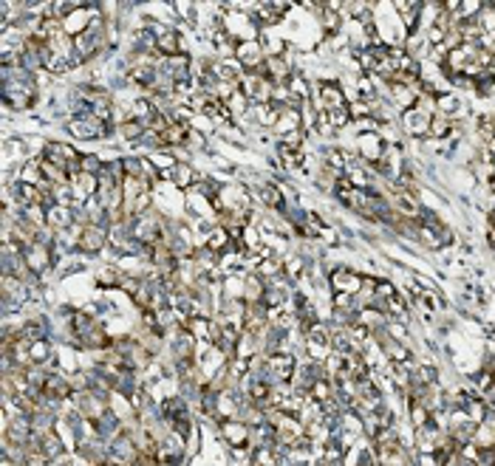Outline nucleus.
<instances>
[{"label":"nucleus","instance_id":"22","mask_svg":"<svg viewBox=\"0 0 495 466\" xmlns=\"http://www.w3.org/2000/svg\"><path fill=\"white\" fill-rule=\"evenodd\" d=\"M122 274H125V271H122L119 266H102V269L97 271V283L105 286V289H108V286H111V289H119Z\"/></svg>","mask_w":495,"mask_h":466},{"label":"nucleus","instance_id":"1","mask_svg":"<svg viewBox=\"0 0 495 466\" xmlns=\"http://www.w3.org/2000/svg\"><path fill=\"white\" fill-rule=\"evenodd\" d=\"M312 102L317 108V113H334L339 108H348V97H346V88L339 82H312Z\"/></svg>","mask_w":495,"mask_h":466},{"label":"nucleus","instance_id":"2","mask_svg":"<svg viewBox=\"0 0 495 466\" xmlns=\"http://www.w3.org/2000/svg\"><path fill=\"white\" fill-rule=\"evenodd\" d=\"M295 367H297L295 353H272V356H266V362H263V373H261V376H263L269 385H286V382H292V376H295Z\"/></svg>","mask_w":495,"mask_h":466},{"label":"nucleus","instance_id":"14","mask_svg":"<svg viewBox=\"0 0 495 466\" xmlns=\"http://www.w3.org/2000/svg\"><path fill=\"white\" fill-rule=\"evenodd\" d=\"M453 130H456V122L447 119L445 113H433V116H430L427 139H433V142H447V139L453 136Z\"/></svg>","mask_w":495,"mask_h":466},{"label":"nucleus","instance_id":"15","mask_svg":"<svg viewBox=\"0 0 495 466\" xmlns=\"http://www.w3.org/2000/svg\"><path fill=\"white\" fill-rule=\"evenodd\" d=\"M277 136H286V133H292V130H303V122H300V110H295V108H283V113L277 116V122H274V128H272Z\"/></svg>","mask_w":495,"mask_h":466},{"label":"nucleus","instance_id":"20","mask_svg":"<svg viewBox=\"0 0 495 466\" xmlns=\"http://www.w3.org/2000/svg\"><path fill=\"white\" fill-rule=\"evenodd\" d=\"M464 413H467V418L478 427V424L487 418V413H489V404H487L481 396H470V401L464 404Z\"/></svg>","mask_w":495,"mask_h":466},{"label":"nucleus","instance_id":"21","mask_svg":"<svg viewBox=\"0 0 495 466\" xmlns=\"http://www.w3.org/2000/svg\"><path fill=\"white\" fill-rule=\"evenodd\" d=\"M54 362V348H51V342L48 339H40V342H32V365H51Z\"/></svg>","mask_w":495,"mask_h":466},{"label":"nucleus","instance_id":"8","mask_svg":"<svg viewBox=\"0 0 495 466\" xmlns=\"http://www.w3.org/2000/svg\"><path fill=\"white\" fill-rule=\"evenodd\" d=\"M221 438L232 449H246V447H252V427L246 421H241V418H230V421L221 424Z\"/></svg>","mask_w":495,"mask_h":466},{"label":"nucleus","instance_id":"16","mask_svg":"<svg viewBox=\"0 0 495 466\" xmlns=\"http://www.w3.org/2000/svg\"><path fill=\"white\" fill-rule=\"evenodd\" d=\"M436 113H445L447 119H458L464 116V102L456 97V93H439L436 97Z\"/></svg>","mask_w":495,"mask_h":466},{"label":"nucleus","instance_id":"25","mask_svg":"<svg viewBox=\"0 0 495 466\" xmlns=\"http://www.w3.org/2000/svg\"><path fill=\"white\" fill-rule=\"evenodd\" d=\"M184 150H190V153H201V150H207V136L190 128V136H187V144H184Z\"/></svg>","mask_w":495,"mask_h":466},{"label":"nucleus","instance_id":"10","mask_svg":"<svg viewBox=\"0 0 495 466\" xmlns=\"http://www.w3.org/2000/svg\"><path fill=\"white\" fill-rule=\"evenodd\" d=\"M263 74L269 77L272 85H289L295 79V62H289L283 54L281 57H266Z\"/></svg>","mask_w":495,"mask_h":466},{"label":"nucleus","instance_id":"3","mask_svg":"<svg viewBox=\"0 0 495 466\" xmlns=\"http://www.w3.org/2000/svg\"><path fill=\"white\" fill-rule=\"evenodd\" d=\"M238 90L250 99V105H269L272 93H274V85L269 82L266 74H243L241 82H238Z\"/></svg>","mask_w":495,"mask_h":466},{"label":"nucleus","instance_id":"6","mask_svg":"<svg viewBox=\"0 0 495 466\" xmlns=\"http://www.w3.org/2000/svg\"><path fill=\"white\" fill-rule=\"evenodd\" d=\"M23 258H26V266L32 269V274L35 277H43L51 266H54V258H57V252H54V243H46V240H37L35 246H28L26 252H23Z\"/></svg>","mask_w":495,"mask_h":466},{"label":"nucleus","instance_id":"11","mask_svg":"<svg viewBox=\"0 0 495 466\" xmlns=\"http://www.w3.org/2000/svg\"><path fill=\"white\" fill-rule=\"evenodd\" d=\"M430 116L433 113H427L422 108H413L408 113H402V130H405V136H411V139H427Z\"/></svg>","mask_w":495,"mask_h":466},{"label":"nucleus","instance_id":"27","mask_svg":"<svg viewBox=\"0 0 495 466\" xmlns=\"http://www.w3.org/2000/svg\"><path fill=\"white\" fill-rule=\"evenodd\" d=\"M159 466H181V463H159Z\"/></svg>","mask_w":495,"mask_h":466},{"label":"nucleus","instance_id":"13","mask_svg":"<svg viewBox=\"0 0 495 466\" xmlns=\"http://www.w3.org/2000/svg\"><path fill=\"white\" fill-rule=\"evenodd\" d=\"M201 181V173H196V167L193 164H176L173 170H170V184L176 186V190H193V186Z\"/></svg>","mask_w":495,"mask_h":466},{"label":"nucleus","instance_id":"23","mask_svg":"<svg viewBox=\"0 0 495 466\" xmlns=\"http://www.w3.org/2000/svg\"><path fill=\"white\" fill-rule=\"evenodd\" d=\"M105 167V162L100 159L97 153H82V159H80V170L88 173V175H100Z\"/></svg>","mask_w":495,"mask_h":466},{"label":"nucleus","instance_id":"19","mask_svg":"<svg viewBox=\"0 0 495 466\" xmlns=\"http://www.w3.org/2000/svg\"><path fill=\"white\" fill-rule=\"evenodd\" d=\"M250 466H281V455H277V447H255Z\"/></svg>","mask_w":495,"mask_h":466},{"label":"nucleus","instance_id":"17","mask_svg":"<svg viewBox=\"0 0 495 466\" xmlns=\"http://www.w3.org/2000/svg\"><path fill=\"white\" fill-rule=\"evenodd\" d=\"M116 136L122 139V142H142L144 136H147V128L142 122H136V119H128V122H122L119 128H116Z\"/></svg>","mask_w":495,"mask_h":466},{"label":"nucleus","instance_id":"24","mask_svg":"<svg viewBox=\"0 0 495 466\" xmlns=\"http://www.w3.org/2000/svg\"><path fill=\"white\" fill-rule=\"evenodd\" d=\"M306 269H308V263H306L300 255H289V258H283V274H286V277L297 280Z\"/></svg>","mask_w":495,"mask_h":466},{"label":"nucleus","instance_id":"5","mask_svg":"<svg viewBox=\"0 0 495 466\" xmlns=\"http://www.w3.org/2000/svg\"><path fill=\"white\" fill-rule=\"evenodd\" d=\"M235 62L243 68V74H263L266 66V51L261 40H246L235 46Z\"/></svg>","mask_w":495,"mask_h":466},{"label":"nucleus","instance_id":"12","mask_svg":"<svg viewBox=\"0 0 495 466\" xmlns=\"http://www.w3.org/2000/svg\"><path fill=\"white\" fill-rule=\"evenodd\" d=\"M422 6L424 3H416V0H405V3H393V9L399 12L402 23H405V35L408 37H416V31H419V23H422Z\"/></svg>","mask_w":495,"mask_h":466},{"label":"nucleus","instance_id":"18","mask_svg":"<svg viewBox=\"0 0 495 466\" xmlns=\"http://www.w3.org/2000/svg\"><path fill=\"white\" fill-rule=\"evenodd\" d=\"M40 449H43V455H46L48 460L63 458V438L57 435V429H51V432L40 435Z\"/></svg>","mask_w":495,"mask_h":466},{"label":"nucleus","instance_id":"9","mask_svg":"<svg viewBox=\"0 0 495 466\" xmlns=\"http://www.w3.org/2000/svg\"><path fill=\"white\" fill-rule=\"evenodd\" d=\"M108 240H111V229L108 226L88 224L85 232H82V240H80V252L88 255V258H94V255H100L102 249L108 246Z\"/></svg>","mask_w":495,"mask_h":466},{"label":"nucleus","instance_id":"4","mask_svg":"<svg viewBox=\"0 0 495 466\" xmlns=\"http://www.w3.org/2000/svg\"><path fill=\"white\" fill-rule=\"evenodd\" d=\"M40 155H43V159H48L51 164L68 170V173L80 170V159H82V153H80V150H74V144L57 142V139L46 142V147H43V153H40Z\"/></svg>","mask_w":495,"mask_h":466},{"label":"nucleus","instance_id":"7","mask_svg":"<svg viewBox=\"0 0 495 466\" xmlns=\"http://www.w3.org/2000/svg\"><path fill=\"white\" fill-rule=\"evenodd\" d=\"M328 286L334 294H357L362 289V274L348 266H337L328 271Z\"/></svg>","mask_w":495,"mask_h":466},{"label":"nucleus","instance_id":"26","mask_svg":"<svg viewBox=\"0 0 495 466\" xmlns=\"http://www.w3.org/2000/svg\"><path fill=\"white\" fill-rule=\"evenodd\" d=\"M190 128H193V130H198V133H204V136H209V133H212V128H215V122H212L209 116H204V113H196V119L190 122Z\"/></svg>","mask_w":495,"mask_h":466}]
</instances>
